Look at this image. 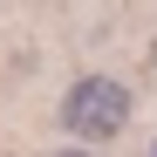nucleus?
Returning <instances> with one entry per match:
<instances>
[{
	"label": "nucleus",
	"mask_w": 157,
	"mask_h": 157,
	"mask_svg": "<svg viewBox=\"0 0 157 157\" xmlns=\"http://www.w3.org/2000/svg\"><path fill=\"white\" fill-rule=\"evenodd\" d=\"M62 123L75 137H116L130 123V89L109 82V75H89V82H75L68 102H62Z\"/></svg>",
	"instance_id": "obj_1"
},
{
	"label": "nucleus",
	"mask_w": 157,
	"mask_h": 157,
	"mask_svg": "<svg viewBox=\"0 0 157 157\" xmlns=\"http://www.w3.org/2000/svg\"><path fill=\"white\" fill-rule=\"evenodd\" d=\"M150 68H157V41H150Z\"/></svg>",
	"instance_id": "obj_2"
},
{
	"label": "nucleus",
	"mask_w": 157,
	"mask_h": 157,
	"mask_svg": "<svg viewBox=\"0 0 157 157\" xmlns=\"http://www.w3.org/2000/svg\"><path fill=\"white\" fill-rule=\"evenodd\" d=\"M68 157H75V150H68Z\"/></svg>",
	"instance_id": "obj_3"
}]
</instances>
